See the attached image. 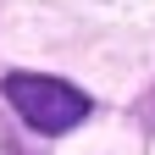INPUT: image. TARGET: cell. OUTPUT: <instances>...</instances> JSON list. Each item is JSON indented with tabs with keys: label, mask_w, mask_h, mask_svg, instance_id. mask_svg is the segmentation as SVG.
<instances>
[{
	"label": "cell",
	"mask_w": 155,
	"mask_h": 155,
	"mask_svg": "<svg viewBox=\"0 0 155 155\" xmlns=\"http://www.w3.org/2000/svg\"><path fill=\"white\" fill-rule=\"evenodd\" d=\"M6 100L39 133H67L89 116V94L61 83V78H39V72H11L6 78Z\"/></svg>",
	"instance_id": "6da1fadb"
}]
</instances>
